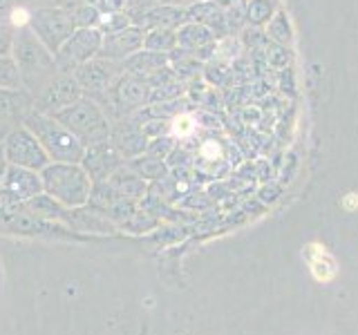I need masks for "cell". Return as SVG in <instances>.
Returning <instances> with one entry per match:
<instances>
[{
  "label": "cell",
  "mask_w": 358,
  "mask_h": 335,
  "mask_svg": "<svg viewBox=\"0 0 358 335\" xmlns=\"http://www.w3.org/2000/svg\"><path fill=\"white\" fill-rule=\"evenodd\" d=\"M11 56H14V61L18 65L27 92L38 94L54 78V72L59 70V67H56V56L45 47L41 38L29 27L16 29Z\"/></svg>",
  "instance_id": "1"
},
{
  "label": "cell",
  "mask_w": 358,
  "mask_h": 335,
  "mask_svg": "<svg viewBox=\"0 0 358 335\" xmlns=\"http://www.w3.org/2000/svg\"><path fill=\"white\" fill-rule=\"evenodd\" d=\"M20 123L34 132V137L41 141L45 152L50 154V159L65 161V163H78L83 159L85 145L78 141L74 134L63 126V123L56 121L52 114L31 110L22 117Z\"/></svg>",
  "instance_id": "2"
},
{
  "label": "cell",
  "mask_w": 358,
  "mask_h": 335,
  "mask_svg": "<svg viewBox=\"0 0 358 335\" xmlns=\"http://www.w3.org/2000/svg\"><path fill=\"white\" fill-rule=\"evenodd\" d=\"M52 117L59 123H63L85 148L87 145L106 143L112 134L106 110L101 107V103L92 96H81L76 103L54 112Z\"/></svg>",
  "instance_id": "3"
},
{
  "label": "cell",
  "mask_w": 358,
  "mask_h": 335,
  "mask_svg": "<svg viewBox=\"0 0 358 335\" xmlns=\"http://www.w3.org/2000/svg\"><path fill=\"white\" fill-rule=\"evenodd\" d=\"M43 181L50 193L65 204H83L90 195L87 172L78 163H48L43 168Z\"/></svg>",
  "instance_id": "4"
},
{
  "label": "cell",
  "mask_w": 358,
  "mask_h": 335,
  "mask_svg": "<svg viewBox=\"0 0 358 335\" xmlns=\"http://www.w3.org/2000/svg\"><path fill=\"white\" fill-rule=\"evenodd\" d=\"M54 56L76 31V22L65 7H38L31 11L27 25Z\"/></svg>",
  "instance_id": "5"
},
{
  "label": "cell",
  "mask_w": 358,
  "mask_h": 335,
  "mask_svg": "<svg viewBox=\"0 0 358 335\" xmlns=\"http://www.w3.org/2000/svg\"><path fill=\"white\" fill-rule=\"evenodd\" d=\"M101 45H103V31L99 27H76V31L65 40L63 47L56 52V67H59V72L74 74L78 65L96 59Z\"/></svg>",
  "instance_id": "6"
},
{
  "label": "cell",
  "mask_w": 358,
  "mask_h": 335,
  "mask_svg": "<svg viewBox=\"0 0 358 335\" xmlns=\"http://www.w3.org/2000/svg\"><path fill=\"white\" fill-rule=\"evenodd\" d=\"M3 150L7 156V163L27 168V170H41L50 163V154L45 152L41 141L34 137V132L27 126L11 128L3 141Z\"/></svg>",
  "instance_id": "7"
},
{
  "label": "cell",
  "mask_w": 358,
  "mask_h": 335,
  "mask_svg": "<svg viewBox=\"0 0 358 335\" xmlns=\"http://www.w3.org/2000/svg\"><path fill=\"white\" fill-rule=\"evenodd\" d=\"M81 96H85V92H83L81 83L76 81V76L74 74H59L38 92V98H36L38 112L54 114V112L76 103Z\"/></svg>",
  "instance_id": "8"
},
{
  "label": "cell",
  "mask_w": 358,
  "mask_h": 335,
  "mask_svg": "<svg viewBox=\"0 0 358 335\" xmlns=\"http://www.w3.org/2000/svg\"><path fill=\"white\" fill-rule=\"evenodd\" d=\"M115 67H117V61L96 56V59L78 65L74 70V76H76V81L81 83L83 92H87L94 98L99 94H106L112 87V81H115V76H117Z\"/></svg>",
  "instance_id": "9"
},
{
  "label": "cell",
  "mask_w": 358,
  "mask_h": 335,
  "mask_svg": "<svg viewBox=\"0 0 358 335\" xmlns=\"http://www.w3.org/2000/svg\"><path fill=\"white\" fill-rule=\"evenodd\" d=\"M143 36H145V31L137 25H130L115 34H103V45H101L99 56L123 63L126 59H130L132 54L143 50Z\"/></svg>",
  "instance_id": "10"
},
{
  "label": "cell",
  "mask_w": 358,
  "mask_h": 335,
  "mask_svg": "<svg viewBox=\"0 0 358 335\" xmlns=\"http://www.w3.org/2000/svg\"><path fill=\"white\" fill-rule=\"evenodd\" d=\"M108 92H112V98L117 100L121 107H137L143 105L150 96V85L145 78L123 74L119 81L112 85Z\"/></svg>",
  "instance_id": "11"
},
{
  "label": "cell",
  "mask_w": 358,
  "mask_h": 335,
  "mask_svg": "<svg viewBox=\"0 0 358 335\" xmlns=\"http://www.w3.org/2000/svg\"><path fill=\"white\" fill-rule=\"evenodd\" d=\"M83 168L90 174H106L112 168L119 163V150L115 145L106 143H96V145H87L83 152Z\"/></svg>",
  "instance_id": "12"
},
{
  "label": "cell",
  "mask_w": 358,
  "mask_h": 335,
  "mask_svg": "<svg viewBox=\"0 0 358 335\" xmlns=\"http://www.w3.org/2000/svg\"><path fill=\"white\" fill-rule=\"evenodd\" d=\"M166 63V54L164 52H152V50H141L137 54H132L130 59H126L121 63V70L123 74H130V76H152L157 74L164 67Z\"/></svg>",
  "instance_id": "13"
},
{
  "label": "cell",
  "mask_w": 358,
  "mask_h": 335,
  "mask_svg": "<svg viewBox=\"0 0 358 335\" xmlns=\"http://www.w3.org/2000/svg\"><path fill=\"white\" fill-rule=\"evenodd\" d=\"M31 107V96L27 89H3L0 87V123L14 117H25Z\"/></svg>",
  "instance_id": "14"
},
{
  "label": "cell",
  "mask_w": 358,
  "mask_h": 335,
  "mask_svg": "<svg viewBox=\"0 0 358 335\" xmlns=\"http://www.w3.org/2000/svg\"><path fill=\"white\" fill-rule=\"evenodd\" d=\"M112 137V145L123 152V154H128V156H134V154H139L145 150V134L143 130L139 128H134L132 123H128V126H121L119 130H115L110 134Z\"/></svg>",
  "instance_id": "15"
},
{
  "label": "cell",
  "mask_w": 358,
  "mask_h": 335,
  "mask_svg": "<svg viewBox=\"0 0 358 335\" xmlns=\"http://www.w3.org/2000/svg\"><path fill=\"white\" fill-rule=\"evenodd\" d=\"M9 186L14 188L18 195H34V193H38L41 181H38V177L31 174V170H27V168L11 165V170H9Z\"/></svg>",
  "instance_id": "16"
},
{
  "label": "cell",
  "mask_w": 358,
  "mask_h": 335,
  "mask_svg": "<svg viewBox=\"0 0 358 335\" xmlns=\"http://www.w3.org/2000/svg\"><path fill=\"white\" fill-rule=\"evenodd\" d=\"M0 87L3 89H25L20 70L14 56H0Z\"/></svg>",
  "instance_id": "17"
},
{
  "label": "cell",
  "mask_w": 358,
  "mask_h": 335,
  "mask_svg": "<svg viewBox=\"0 0 358 335\" xmlns=\"http://www.w3.org/2000/svg\"><path fill=\"white\" fill-rule=\"evenodd\" d=\"M65 9L70 11L76 27H96L101 20V11L87 3H81V0H74L72 5H65Z\"/></svg>",
  "instance_id": "18"
},
{
  "label": "cell",
  "mask_w": 358,
  "mask_h": 335,
  "mask_svg": "<svg viewBox=\"0 0 358 335\" xmlns=\"http://www.w3.org/2000/svg\"><path fill=\"white\" fill-rule=\"evenodd\" d=\"M177 36H173V31H168L166 27H155L143 36V50L152 52H168L175 45Z\"/></svg>",
  "instance_id": "19"
},
{
  "label": "cell",
  "mask_w": 358,
  "mask_h": 335,
  "mask_svg": "<svg viewBox=\"0 0 358 335\" xmlns=\"http://www.w3.org/2000/svg\"><path fill=\"white\" fill-rule=\"evenodd\" d=\"M130 25H132L130 14H126V11H112V14H101V20L96 27L103 34H115V31H121Z\"/></svg>",
  "instance_id": "20"
},
{
  "label": "cell",
  "mask_w": 358,
  "mask_h": 335,
  "mask_svg": "<svg viewBox=\"0 0 358 335\" xmlns=\"http://www.w3.org/2000/svg\"><path fill=\"white\" fill-rule=\"evenodd\" d=\"M16 38V27L9 20H0V56H11Z\"/></svg>",
  "instance_id": "21"
},
{
  "label": "cell",
  "mask_w": 358,
  "mask_h": 335,
  "mask_svg": "<svg viewBox=\"0 0 358 335\" xmlns=\"http://www.w3.org/2000/svg\"><path fill=\"white\" fill-rule=\"evenodd\" d=\"M193 117H188V114H179L175 121H173V132L177 134V137H188V134H193L195 126H193Z\"/></svg>",
  "instance_id": "22"
},
{
  "label": "cell",
  "mask_w": 358,
  "mask_h": 335,
  "mask_svg": "<svg viewBox=\"0 0 358 335\" xmlns=\"http://www.w3.org/2000/svg\"><path fill=\"white\" fill-rule=\"evenodd\" d=\"M128 0H103L101 14H112V11H126Z\"/></svg>",
  "instance_id": "23"
},
{
  "label": "cell",
  "mask_w": 358,
  "mask_h": 335,
  "mask_svg": "<svg viewBox=\"0 0 358 335\" xmlns=\"http://www.w3.org/2000/svg\"><path fill=\"white\" fill-rule=\"evenodd\" d=\"M14 0H0V20H9L11 11H14Z\"/></svg>",
  "instance_id": "24"
},
{
  "label": "cell",
  "mask_w": 358,
  "mask_h": 335,
  "mask_svg": "<svg viewBox=\"0 0 358 335\" xmlns=\"http://www.w3.org/2000/svg\"><path fill=\"white\" fill-rule=\"evenodd\" d=\"M358 206V195H347L345 197V208L347 210H354Z\"/></svg>",
  "instance_id": "25"
},
{
  "label": "cell",
  "mask_w": 358,
  "mask_h": 335,
  "mask_svg": "<svg viewBox=\"0 0 358 335\" xmlns=\"http://www.w3.org/2000/svg\"><path fill=\"white\" fill-rule=\"evenodd\" d=\"M5 163H7V156H5V150H3V145H0V177H3Z\"/></svg>",
  "instance_id": "26"
},
{
  "label": "cell",
  "mask_w": 358,
  "mask_h": 335,
  "mask_svg": "<svg viewBox=\"0 0 358 335\" xmlns=\"http://www.w3.org/2000/svg\"><path fill=\"white\" fill-rule=\"evenodd\" d=\"M81 3H87V5H92L101 11V5H103V0H81Z\"/></svg>",
  "instance_id": "27"
},
{
  "label": "cell",
  "mask_w": 358,
  "mask_h": 335,
  "mask_svg": "<svg viewBox=\"0 0 358 335\" xmlns=\"http://www.w3.org/2000/svg\"><path fill=\"white\" fill-rule=\"evenodd\" d=\"M0 126H5V123H0ZM7 132H9L7 128H0V137H7Z\"/></svg>",
  "instance_id": "28"
}]
</instances>
